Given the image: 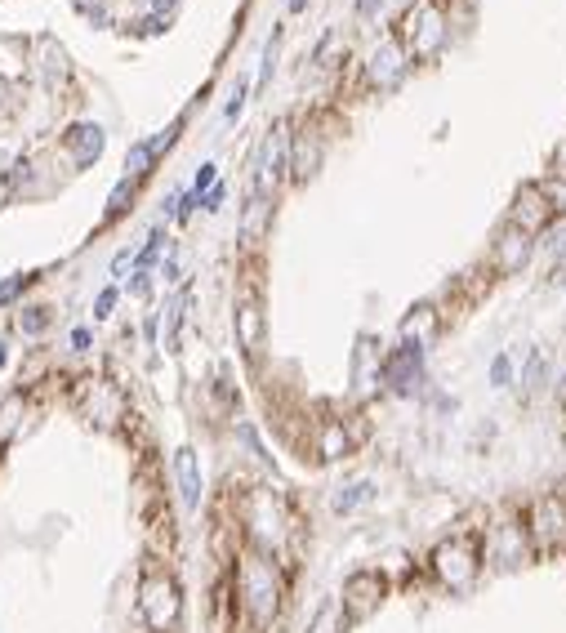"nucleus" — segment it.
<instances>
[{
  "instance_id": "obj_16",
  "label": "nucleus",
  "mask_w": 566,
  "mask_h": 633,
  "mask_svg": "<svg viewBox=\"0 0 566 633\" xmlns=\"http://www.w3.org/2000/svg\"><path fill=\"white\" fill-rule=\"evenodd\" d=\"M174 473H179L183 504L197 509V504H201V469H197V455H192V451H179V455H174Z\"/></svg>"
},
{
  "instance_id": "obj_15",
  "label": "nucleus",
  "mask_w": 566,
  "mask_h": 633,
  "mask_svg": "<svg viewBox=\"0 0 566 633\" xmlns=\"http://www.w3.org/2000/svg\"><path fill=\"white\" fill-rule=\"evenodd\" d=\"M67 148H72L76 165H90V161L103 152V130L99 125H72L67 130Z\"/></svg>"
},
{
  "instance_id": "obj_24",
  "label": "nucleus",
  "mask_w": 566,
  "mask_h": 633,
  "mask_svg": "<svg viewBox=\"0 0 566 633\" xmlns=\"http://www.w3.org/2000/svg\"><path fill=\"white\" fill-rule=\"evenodd\" d=\"M45 326H50V308H27V313H23V330H27V335H41Z\"/></svg>"
},
{
  "instance_id": "obj_33",
  "label": "nucleus",
  "mask_w": 566,
  "mask_h": 633,
  "mask_svg": "<svg viewBox=\"0 0 566 633\" xmlns=\"http://www.w3.org/2000/svg\"><path fill=\"white\" fill-rule=\"evenodd\" d=\"M304 9V0H290V14H299Z\"/></svg>"
},
{
  "instance_id": "obj_11",
  "label": "nucleus",
  "mask_w": 566,
  "mask_h": 633,
  "mask_svg": "<svg viewBox=\"0 0 566 633\" xmlns=\"http://www.w3.org/2000/svg\"><path fill=\"white\" fill-rule=\"evenodd\" d=\"M366 76H370V85H379V90H393V85L406 76V50H402L397 41H384L379 50L370 54V67H366Z\"/></svg>"
},
{
  "instance_id": "obj_22",
  "label": "nucleus",
  "mask_w": 566,
  "mask_h": 633,
  "mask_svg": "<svg viewBox=\"0 0 566 633\" xmlns=\"http://www.w3.org/2000/svg\"><path fill=\"white\" fill-rule=\"evenodd\" d=\"M308 633H339V611H335V607H321V611L312 616Z\"/></svg>"
},
{
  "instance_id": "obj_31",
  "label": "nucleus",
  "mask_w": 566,
  "mask_h": 633,
  "mask_svg": "<svg viewBox=\"0 0 566 633\" xmlns=\"http://www.w3.org/2000/svg\"><path fill=\"white\" fill-rule=\"evenodd\" d=\"M219 201H223V183H219V188H210V192H206V210H219Z\"/></svg>"
},
{
  "instance_id": "obj_23",
  "label": "nucleus",
  "mask_w": 566,
  "mask_h": 633,
  "mask_svg": "<svg viewBox=\"0 0 566 633\" xmlns=\"http://www.w3.org/2000/svg\"><path fill=\"white\" fill-rule=\"evenodd\" d=\"M134 197V179H121L116 188H112V201H107V214H121L125 210V201Z\"/></svg>"
},
{
  "instance_id": "obj_32",
  "label": "nucleus",
  "mask_w": 566,
  "mask_h": 633,
  "mask_svg": "<svg viewBox=\"0 0 566 633\" xmlns=\"http://www.w3.org/2000/svg\"><path fill=\"white\" fill-rule=\"evenodd\" d=\"M130 290H134V295H148V272H139V277L130 281Z\"/></svg>"
},
{
  "instance_id": "obj_18",
  "label": "nucleus",
  "mask_w": 566,
  "mask_h": 633,
  "mask_svg": "<svg viewBox=\"0 0 566 633\" xmlns=\"http://www.w3.org/2000/svg\"><path fill=\"white\" fill-rule=\"evenodd\" d=\"M375 495V482H353V486H339L335 495H330V509L335 513H353L357 504H366Z\"/></svg>"
},
{
  "instance_id": "obj_3",
  "label": "nucleus",
  "mask_w": 566,
  "mask_h": 633,
  "mask_svg": "<svg viewBox=\"0 0 566 633\" xmlns=\"http://www.w3.org/2000/svg\"><path fill=\"white\" fill-rule=\"evenodd\" d=\"M286 157H290V134H286V121H277L272 130H268V139L259 143V157H255V197H272L277 192V183L286 179Z\"/></svg>"
},
{
  "instance_id": "obj_19",
  "label": "nucleus",
  "mask_w": 566,
  "mask_h": 633,
  "mask_svg": "<svg viewBox=\"0 0 566 633\" xmlns=\"http://www.w3.org/2000/svg\"><path fill=\"white\" fill-rule=\"evenodd\" d=\"M268 210H272V206H268L263 197H250V206H246V223H241V237H246L250 246L263 237V219H268Z\"/></svg>"
},
{
  "instance_id": "obj_9",
  "label": "nucleus",
  "mask_w": 566,
  "mask_h": 633,
  "mask_svg": "<svg viewBox=\"0 0 566 633\" xmlns=\"http://www.w3.org/2000/svg\"><path fill=\"white\" fill-rule=\"evenodd\" d=\"M549 219H553V201L540 192V183H522V192H517V201H513V228H522V232L531 237V232H540Z\"/></svg>"
},
{
  "instance_id": "obj_13",
  "label": "nucleus",
  "mask_w": 566,
  "mask_h": 633,
  "mask_svg": "<svg viewBox=\"0 0 566 633\" xmlns=\"http://www.w3.org/2000/svg\"><path fill=\"white\" fill-rule=\"evenodd\" d=\"M526 259H531V237L509 223V228L500 232V241H495V268H500L504 277H513V272L526 268Z\"/></svg>"
},
{
  "instance_id": "obj_29",
  "label": "nucleus",
  "mask_w": 566,
  "mask_h": 633,
  "mask_svg": "<svg viewBox=\"0 0 566 633\" xmlns=\"http://www.w3.org/2000/svg\"><path fill=\"white\" fill-rule=\"evenodd\" d=\"M206 188H214V165H201V170H197V201H201Z\"/></svg>"
},
{
  "instance_id": "obj_30",
  "label": "nucleus",
  "mask_w": 566,
  "mask_h": 633,
  "mask_svg": "<svg viewBox=\"0 0 566 633\" xmlns=\"http://www.w3.org/2000/svg\"><path fill=\"white\" fill-rule=\"evenodd\" d=\"M23 286H27V277H14V281H0V304H5V299H14V295H18Z\"/></svg>"
},
{
  "instance_id": "obj_4",
  "label": "nucleus",
  "mask_w": 566,
  "mask_h": 633,
  "mask_svg": "<svg viewBox=\"0 0 566 633\" xmlns=\"http://www.w3.org/2000/svg\"><path fill=\"white\" fill-rule=\"evenodd\" d=\"M384 593H388V584H384L379 571H353V576L344 580V593H339V602H344V625H366V620L379 611Z\"/></svg>"
},
{
  "instance_id": "obj_26",
  "label": "nucleus",
  "mask_w": 566,
  "mask_h": 633,
  "mask_svg": "<svg viewBox=\"0 0 566 633\" xmlns=\"http://www.w3.org/2000/svg\"><path fill=\"white\" fill-rule=\"evenodd\" d=\"M161 241H165L161 232H152V237H148V246H143V255H139V268H143V272H148V264H152L156 255H161Z\"/></svg>"
},
{
  "instance_id": "obj_14",
  "label": "nucleus",
  "mask_w": 566,
  "mask_h": 633,
  "mask_svg": "<svg viewBox=\"0 0 566 633\" xmlns=\"http://www.w3.org/2000/svg\"><path fill=\"white\" fill-rule=\"evenodd\" d=\"M433 335H437V308H433V304H419V308H411V316L402 321V344L424 348V344H433Z\"/></svg>"
},
{
  "instance_id": "obj_6",
  "label": "nucleus",
  "mask_w": 566,
  "mask_h": 633,
  "mask_svg": "<svg viewBox=\"0 0 566 633\" xmlns=\"http://www.w3.org/2000/svg\"><path fill=\"white\" fill-rule=\"evenodd\" d=\"M446 41V18L433 0H419L411 14H406V45L415 58H433Z\"/></svg>"
},
{
  "instance_id": "obj_5",
  "label": "nucleus",
  "mask_w": 566,
  "mask_h": 633,
  "mask_svg": "<svg viewBox=\"0 0 566 633\" xmlns=\"http://www.w3.org/2000/svg\"><path fill=\"white\" fill-rule=\"evenodd\" d=\"M526 535L540 549H562L566 544V500L562 495H540L526 509Z\"/></svg>"
},
{
  "instance_id": "obj_34",
  "label": "nucleus",
  "mask_w": 566,
  "mask_h": 633,
  "mask_svg": "<svg viewBox=\"0 0 566 633\" xmlns=\"http://www.w3.org/2000/svg\"><path fill=\"white\" fill-rule=\"evenodd\" d=\"M0 362H5V353H0Z\"/></svg>"
},
{
  "instance_id": "obj_25",
  "label": "nucleus",
  "mask_w": 566,
  "mask_h": 633,
  "mask_svg": "<svg viewBox=\"0 0 566 633\" xmlns=\"http://www.w3.org/2000/svg\"><path fill=\"white\" fill-rule=\"evenodd\" d=\"M509 375H513V362L500 353V357L491 362V379H495V388H504V384H509Z\"/></svg>"
},
{
  "instance_id": "obj_7",
  "label": "nucleus",
  "mask_w": 566,
  "mask_h": 633,
  "mask_svg": "<svg viewBox=\"0 0 566 633\" xmlns=\"http://www.w3.org/2000/svg\"><path fill=\"white\" fill-rule=\"evenodd\" d=\"M531 558V535L522 522H500L486 531V562H495L500 571H517Z\"/></svg>"
},
{
  "instance_id": "obj_10",
  "label": "nucleus",
  "mask_w": 566,
  "mask_h": 633,
  "mask_svg": "<svg viewBox=\"0 0 566 633\" xmlns=\"http://www.w3.org/2000/svg\"><path fill=\"white\" fill-rule=\"evenodd\" d=\"M419 366H424V348H415V344H402V348H393L384 362H379V375H384V384L388 388H397V393H406L415 379H419Z\"/></svg>"
},
{
  "instance_id": "obj_12",
  "label": "nucleus",
  "mask_w": 566,
  "mask_h": 633,
  "mask_svg": "<svg viewBox=\"0 0 566 633\" xmlns=\"http://www.w3.org/2000/svg\"><path fill=\"white\" fill-rule=\"evenodd\" d=\"M237 344L246 357H259V348H263V308H259L255 290L241 295V304H237Z\"/></svg>"
},
{
  "instance_id": "obj_28",
  "label": "nucleus",
  "mask_w": 566,
  "mask_h": 633,
  "mask_svg": "<svg viewBox=\"0 0 566 633\" xmlns=\"http://www.w3.org/2000/svg\"><path fill=\"white\" fill-rule=\"evenodd\" d=\"M112 308H116V290L107 286L103 295H99V304H94V316H112Z\"/></svg>"
},
{
  "instance_id": "obj_17",
  "label": "nucleus",
  "mask_w": 566,
  "mask_h": 633,
  "mask_svg": "<svg viewBox=\"0 0 566 633\" xmlns=\"http://www.w3.org/2000/svg\"><path fill=\"white\" fill-rule=\"evenodd\" d=\"M348 451H353V437L344 433V424L339 420L321 424V433H317V455H321V460H344Z\"/></svg>"
},
{
  "instance_id": "obj_1",
  "label": "nucleus",
  "mask_w": 566,
  "mask_h": 633,
  "mask_svg": "<svg viewBox=\"0 0 566 633\" xmlns=\"http://www.w3.org/2000/svg\"><path fill=\"white\" fill-rule=\"evenodd\" d=\"M241 602L255 625H272V616L281 611V571L268 553H250L241 562Z\"/></svg>"
},
{
  "instance_id": "obj_27",
  "label": "nucleus",
  "mask_w": 566,
  "mask_h": 633,
  "mask_svg": "<svg viewBox=\"0 0 566 633\" xmlns=\"http://www.w3.org/2000/svg\"><path fill=\"white\" fill-rule=\"evenodd\" d=\"M241 103H246V81H237V90H232V103H228V121H237V116H241Z\"/></svg>"
},
{
  "instance_id": "obj_21",
  "label": "nucleus",
  "mask_w": 566,
  "mask_h": 633,
  "mask_svg": "<svg viewBox=\"0 0 566 633\" xmlns=\"http://www.w3.org/2000/svg\"><path fill=\"white\" fill-rule=\"evenodd\" d=\"M152 143H134V148H130V157H125V170H130V174H125V179H139V174H148V165H152Z\"/></svg>"
},
{
  "instance_id": "obj_2",
  "label": "nucleus",
  "mask_w": 566,
  "mask_h": 633,
  "mask_svg": "<svg viewBox=\"0 0 566 633\" xmlns=\"http://www.w3.org/2000/svg\"><path fill=\"white\" fill-rule=\"evenodd\" d=\"M433 576L451 593H468L482 576V540L477 535H451L433 549Z\"/></svg>"
},
{
  "instance_id": "obj_20",
  "label": "nucleus",
  "mask_w": 566,
  "mask_h": 633,
  "mask_svg": "<svg viewBox=\"0 0 566 633\" xmlns=\"http://www.w3.org/2000/svg\"><path fill=\"white\" fill-rule=\"evenodd\" d=\"M544 375H549V357H544V353L535 348V353L526 357V370H522V393L531 397V393H535V388L544 384Z\"/></svg>"
},
{
  "instance_id": "obj_8",
  "label": "nucleus",
  "mask_w": 566,
  "mask_h": 633,
  "mask_svg": "<svg viewBox=\"0 0 566 633\" xmlns=\"http://www.w3.org/2000/svg\"><path fill=\"white\" fill-rule=\"evenodd\" d=\"M143 616L152 629H170L174 616H179V584L170 576H148L143 584Z\"/></svg>"
}]
</instances>
